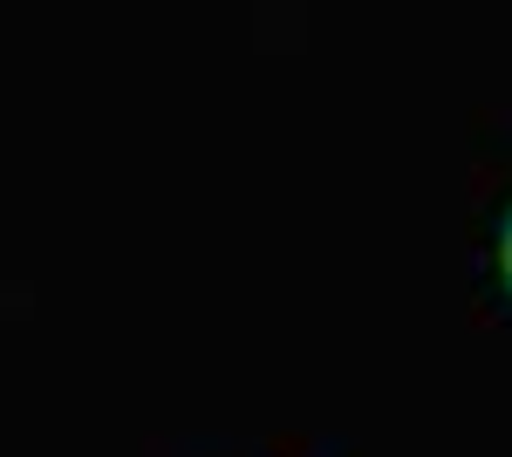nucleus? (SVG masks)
Segmentation results:
<instances>
[{
    "mask_svg": "<svg viewBox=\"0 0 512 457\" xmlns=\"http://www.w3.org/2000/svg\"><path fill=\"white\" fill-rule=\"evenodd\" d=\"M506 287H512V219H506Z\"/></svg>",
    "mask_w": 512,
    "mask_h": 457,
    "instance_id": "nucleus-1",
    "label": "nucleus"
}]
</instances>
